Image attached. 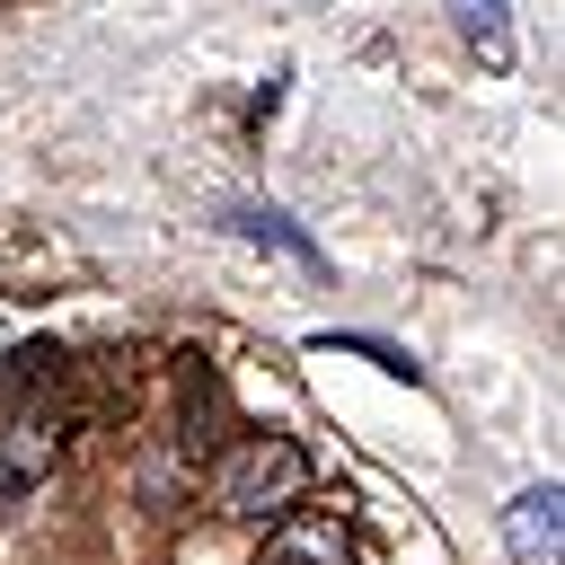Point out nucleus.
I'll return each mask as SVG.
<instances>
[{"mask_svg": "<svg viewBox=\"0 0 565 565\" xmlns=\"http://www.w3.org/2000/svg\"><path fill=\"white\" fill-rule=\"evenodd\" d=\"M300 486H309V450L291 441V433H247L230 459H221V512L230 521H265V512H291L300 503Z\"/></svg>", "mask_w": 565, "mask_h": 565, "instance_id": "1", "label": "nucleus"}, {"mask_svg": "<svg viewBox=\"0 0 565 565\" xmlns=\"http://www.w3.org/2000/svg\"><path fill=\"white\" fill-rule=\"evenodd\" d=\"M53 450H62V415L53 406L9 415V433H0V494H35L53 477Z\"/></svg>", "mask_w": 565, "mask_h": 565, "instance_id": "2", "label": "nucleus"}, {"mask_svg": "<svg viewBox=\"0 0 565 565\" xmlns=\"http://www.w3.org/2000/svg\"><path fill=\"white\" fill-rule=\"evenodd\" d=\"M265 565H353V539L335 512H282L265 539Z\"/></svg>", "mask_w": 565, "mask_h": 565, "instance_id": "3", "label": "nucleus"}, {"mask_svg": "<svg viewBox=\"0 0 565 565\" xmlns=\"http://www.w3.org/2000/svg\"><path fill=\"white\" fill-rule=\"evenodd\" d=\"M503 539H512V556H521V565H556V539H565V494H556V477H547V486H530V494H512Z\"/></svg>", "mask_w": 565, "mask_h": 565, "instance_id": "4", "label": "nucleus"}, {"mask_svg": "<svg viewBox=\"0 0 565 565\" xmlns=\"http://www.w3.org/2000/svg\"><path fill=\"white\" fill-rule=\"evenodd\" d=\"M238 230H247V238H274V247H291L300 265H318V247H309V238H300L282 212H238Z\"/></svg>", "mask_w": 565, "mask_h": 565, "instance_id": "5", "label": "nucleus"}, {"mask_svg": "<svg viewBox=\"0 0 565 565\" xmlns=\"http://www.w3.org/2000/svg\"><path fill=\"white\" fill-rule=\"evenodd\" d=\"M468 26H486V53H503V0H468Z\"/></svg>", "mask_w": 565, "mask_h": 565, "instance_id": "6", "label": "nucleus"}]
</instances>
